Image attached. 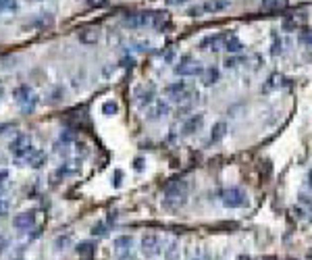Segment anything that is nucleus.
<instances>
[{"label":"nucleus","instance_id":"f03ea898","mask_svg":"<svg viewBox=\"0 0 312 260\" xmlns=\"http://www.w3.org/2000/svg\"><path fill=\"white\" fill-rule=\"evenodd\" d=\"M221 202H223V206H227V208H241V206H246L248 196L241 192L239 187H227V189H223V194H221Z\"/></svg>","mask_w":312,"mask_h":260},{"label":"nucleus","instance_id":"6ab92c4d","mask_svg":"<svg viewBox=\"0 0 312 260\" xmlns=\"http://www.w3.org/2000/svg\"><path fill=\"white\" fill-rule=\"evenodd\" d=\"M260 6L265 11H279V8L287 6V0H260Z\"/></svg>","mask_w":312,"mask_h":260},{"label":"nucleus","instance_id":"7c9ffc66","mask_svg":"<svg viewBox=\"0 0 312 260\" xmlns=\"http://www.w3.org/2000/svg\"><path fill=\"white\" fill-rule=\"evenodd\" d=\"M6 211H8V204L4 202V200H0V217L6 215Z\"/></svg>","mask_w":312,"mask_h":260},{"label":"nucleus","instance_id":"0eeeda50","mask_svg":"<svg viewBox=\"0 0 312 260\" xmlns=\"http://www.w3.org/2000/svg\"><path fill=\"white\" fill-rule=\"evenodd\" d=\"M227 34H215V36H208L200 42V48L202 50H213V52H219V50H225L227 44Z\"/></svg>","mask_w":312,"mask_h":260},{"label":"nucleus","instance_id":"4468645a","mask_svg":"<svg viewBox=\"0 0 312 260\" xmlns=\"http://www.w3.org/2000/svg\"><path fill=\"white\" fill-rule=\"evenodd\" d=\"M219 77H221L219 69L217 67H208V69H204V73H202V82H204V86H213V84L219 82Z\"/></svg>","mask_w":312,"mask_h":260},{"label":"nucleus","instance_id":"9b49d317","mask_svg":"<svg viewBox=\"0 0 312 260\" xmlns=\"http://www.w3.org/2000/svg\"><path fill=\"white\" fill-rule=\"evenodd\" d=\"M25 163H27L29 167H34V169H40V167L46 163V154L42 152V150H36V148H34L32 152L25 156Z\"/></svg>","mask_w":312,"mask_h":260},{"label":"nucleus","instance_id":"b1692460","mask_svg":"<svg viewBox=\"0 0 312 260\" xmlns=\"http://www.w3.org/2000/svg\"><path fill=\"white\" fill-rule=\"evenodd\" d=\"M268 86L270 87H277V86H281V84H283V75H270V79H268Z\"/></svg>","mask_w":312,"mask_h":260},{"label":"nucleus","instance_id":"20e7f679","mask_svg":"<svg viewBox=\"0 0 312 260\" xmlns=\"http://www.w3.org/2000/svg\"><path fill=\"white\" fill-rule=\"evenodd\" d=\"M175 73L181 77H192V75H202L204 73V67L200 65L196 58L192 56H183L175 67Z\"/></svg>","mask_w":312,"mask_h":260},{"label":"nucleus","instance_id":"39448f33","mask_svg":"<svg viewBox=\"0 0 312 260\" xmlns=\"http://www.w3.org/2000/svg\"><path fill=\"white\" fill-rule=\"evenodd\" d=\"M8 150H11V154L17 156V158H23L25 161V156L34 150V144H32V137L29 135H17L11 146H8Z\"/></svg>","mask_w":312,"mask_h":260},{"label":"nucleus","instance_id":"bb28decb","mask_svg":"<svg viewBox=\"0 0 312 260\" xmlns=\"http://www.w3.org/2000/svg\"><path fill=\"white\" fill-rule=\"evenodd\" d=\"M300 42L312 48V34H302V36H300Z\"/></svg>","mask_w":312,"mask_h":260},{"label":"nucleus","instance_id":"2f4dec72","mask_svg":"<svg viewBox=\"0 0 312 260\" xmlns=\"http://www.w3.org/2000/svg\"><path fill=\"white\" fill-rule=\"evenodd\" d=\"M119 183H121V171L115 173V185H119Z\"/></svg>","mask_w":312,"mask_h":260},{"label":"nucleus","instance_id":"7ed1b4c3","mask_svg":"<svg viewBox=\"0 0 312 260\" xmlns=\"http://www.w3.org/2000/svg\"><path fill=\"white\" fill-rule=\"evenodd\" d=\"M167 96L177 100V102H183V100H189V98H194V96L198 98V92H196L194 87H189L185 82H175V84L167 86Z\"/></svg>","mask_w":312,"mask_h":260},{"label":"nucleus","instance_id":"ddd939ff","mask_svg":"<svg viewBox=\"0 0 312 260\" xmlns=\"http://www.w3.org/2000/svg\"><path fill=\"white\" fill-rule=\"evenodd\" d=\"M229 6V0H206L202 4V11L206 13H219V11H225Z\"/></svg>","mask_w":312,"mask_h":260},{"label":"nucleus","instance_id":"cd10ccee","mask_svg":"<svg viewBox=\"0 0 312 260\" xmlns=\"http://www.w3.org/2000/svg\"><path fill=\"white\" fill-rule=\"evenodd\" d=\"M108 0H88V4L89 6H102V4H106Z\"/></svg>","mask_w":312,"mask_h":260},{"label":"nucleus","instance_id":"a211bd4d","mask_svg":"<svg viewBox=\"0 0 312 260\" xmlns=\"http://www.w3.org/2000/svg\"><path fill=\"white\" fill-rule=\"evenodd\" d=\"M167 113H169V104H165V102H156L152 108H150L148 117H150V119H160V117H165Z\"/></svg>","mask_w":312,"mask_h":260},{"label":"nucleus","instance_id":"c85d7f7f","mask_svg":"<svg viewBox=\"0 0 312 260\" xmlns=\"http://www.w3.org/2000/svg\"><path fill=\"white\" fill-rule=\"evenodd\" d=\"M270 52H273V54H281V40H279V42L275 40V44H273V50H270Z\"/></svg>","mask_w":312,"mask_h":260},{"label":"nucleus","instance_id":"9d476101","mask_svg":"<svg viewBox=\"0 0 312 260\" xmlns=\"http://www.w3.org/2000/svg\"><path fill=\"white\" fill-rule=\"evenodd\" d=\"M79 40H82L84 44H96L98 40H100L98 27H84V29H79Z\"/></svg>","mask_w":312,"mask_h":260},{"label":"nucleus","instance_id":"6e6552de","mask_svg":"<svg viewBox=\"0 0 312 260\" xmlns=\"http://www.w3.org/2000/svg\"><path fill=\"white\" fill-rule=\"evenodd\" d=\"M202 123H204V115H202V113L192 115V117H189L187 121L183 123V133H185V135H192L194 131H198V129L202 127Z\"/></svg>","mask_w":312,"mask_h":260},{"label":"nucleus","instance_id":"aec40b11","mask_svg":"<svg viewBox=\"0 0 312 260\" xmlns=\"http://www.w3.org/2000/svg\"><path fill=\"white\" fill-rule=\"evenodd\" d=\"M165 260H179V246H177V242H171L169 248H165Z\"/></svg>","mask_w":312,"mask_h":260},{"label":"nucleus","instance_id":"473e14b6","mask_svg":"<svg viewBox=\"0 0 312 260\" xmlns=\"http://www.w3.org/2000/svg\"><path fill=\"white\" fill-rule=\"evenodd\" d=\"M2 94H4V86L0 84V98H2Z\"/></svg>","mask_w":312,"mask_h":260},{"label":"nucleus","instance_id":"5701e85b","mask_svg":"<svg viewBox=\"0 0 312 260\" xmlns=\"http://www.w3.org/2000/svg\"><path fill=\"white\" fill-rule=\"evenodd\" d=\"M94 250V244H89V242H82L77 246V254H89Z\"/></svg>","mask_w":312,"mask_h":260},{"label":"nucleus","instance_id":"f3484780","mask_svg":"<svg viewBox=\"0 0 312 260\" xmlns=\"http://www.w3.org/2000/svg\"><path fill=\"white\" fill-rule=\"evenodd\" d=\"M225 133H227V123H223V121L217 123L213 127V131H210V142H219V139H223Z\"/></svg>","mask_w":312,"mask_h":260},{"label":"nucleus","instance_id":"4be33fe9","mask_svg":"<svg viewBox=\"0 0 312 260\" xmlns=\"http://www.w3.org/2000/svg\"><path fill=\"white\" fill-rule=\"evenodd\" d=\"M17 8V0H0V13H13Z\"/></svg>","mask_w":312,"mask_h":260},{"label":"nucleus","instance_id":"f257e3e1","mask_svg":"<svg viewBox=\"0 0 312 260\" xmlns=\"http://www.w3.org/2000/svg\"><path fill=\"white\" fill-rule=\"evenodd\" d=\"M125 25L129 27H165L167 25V13H154V11H144V13H132L127 15Z\"/></svg>","mask_w":312,"mask_h":260},{"label":"nucleus","instance_id":"423d86ee","mask_svg":"<svg viewBox=\"0 0 312 260\" xmlns=\"http://www.w3.org/2000/svg\"><path fill=\"white\" fill-rule=\"evenodd\" d=\"M163 252V246H160V237L154 233H148L142 237V254L146 258H154Z\"/></svg>","mask_w":312,"mask_h":260},{"label":"nucleus","instance_id":"c9c22d12","mask_svg":"<svg viewBox=\"0 0 312 260\" xmlns=\"http://www.w3.org/2000/svg\"><path fill=\"white\" fill-rule=\"evenodd\" d=\"M308 256H310V258H312V252H310V254H308Z\"/></svg>","mask_w":312,"mask_h":260},{"label":"nucleus","instance_id":"f8f14e48","mask_svg":"<svg viewBox=\"0 0 312 260\" xmlns=\"http://www.w3.org/2000/svg\"><path fill=\"white\" fill-rule=\"evenodd\" d=\"M13 225L17 229H29V227L34 225V213H19L13 218Z\"/></svg>","mask_w":312,"mask_h":260},{"label":"nucleus","instance_id":"412c9836","mask_svg":"<svg viewBox=\"0 0 312 260\" xmlns=\"http://www.w3.org/2000/svg\"><path fill=\"white\" fill-rule=\"evenodd\" d=\"M102 113H104L106 117L117 115V113H119V104L115 102V100H106V102L102 104Z\"/></svg>","mask_w":312,"mask_h":260},{"label":"nucleus","instance_id":"c756f323","mask_svg":"<svg viewBox=\"0 0 312 260\" xmlns=\"http://www.w3.org/2000/svg\"><path fill=\"white\" fill-rule=\"evenodd\" d=\"M187 0H167V4L169 6H179V4H185Z\"/></svg>","mask_w":312,"mask_h":260},{"label":"nucleus","instance_id":"a878e982","mask_svg":"<svg viewBox=\"0 0 312 260\" xmlns=\"http://www.w3.org/2000/svg\"><path fill=\"white\" fill-rule=\"evenodd\" d=\"M239 65V58H235V56H229L227 61H225V67L227 69H233V67H237Z\"/></svg>","mask_w":312,"mask_h":260},{"label":"nucleus","instance_id":"1a4fd4ad","mask_svg":"<svg viewBox=\"0 0 312 260\" xmlns=\"http://www.w3.org/2000/svg\"><path fill=\"white\" fill-rule=\"evenodd\" d=\"M13 98L23 106L25 102H29V100L34 98V92H32V87H29V86H17L13 89Z\"/></svg>","mask_w":312,"mask_h":260},{"label":"nucleus","instance_id":"e433bc0d","mask_svg":"<svg viewBox=\"0 0 312 260\" xmlns=\"http://www.w3.org/2000/svg\"><path fill=\"white\" fill-rule=\"evenodd\" d=\"M34 2H38V0H34Z\"/></svg>","mask_w":312,"mask_h":260},{"label":"nucleus","instance_id":"f704fd0d","mask_svg":"<svg viewBox=\"0 0 312 260\" xmlns=\"http://www.w3.org/2000/svg\"><path fill=\"white\" fill-rule=\"evenodd\" d=\"M194 260H202V258H194Z\"/></svg>","mask_w":312,"mask_h":260},{"label":"nucleus","instance_id":"dca6fc26","mask_svg":"<svg viewBox=\"0 0 312 260\" xmlns=\"http://www.w3.org/2000/svg\"><path fill=\"white\" fill-rule=\"evenodd\" d=\"M225 50H227V52H231V54H239L241 50H244V44H241L235 36H229L227 38V44H225Z\"/></svg>","mask_w":312,"mask_h":260},{"label":"nucleus","instance_id":"2eb2a0df","mask_svg":"<svg viewBox=\"0 0 312 260\" xmlns=\"http://www.w3.org/2000/svg\"><path fill=\"white\" fill-rule=\"evenodd\" d=\"M132 244H134V237L132 235H119V237H115V248L119 250V252H127V250L132 248Z\"/></svg>","mask_w":312,"mask_h":260},{"label":"nucleus","instance_id":"72a5a7b5","mask_svg":"<svg viewBox=\"0 0 312 260\" xmlns=\"http://www.w3.org/2000/svg\"><path fill=\"white\" fill-rule=\"evenodd\" d=\"M308 183H310V185H312V171H310V173H308Z\"/></svg>","mask_w":312,"mask_h":260},{"label":"nucleus","instance_id":"393cba45","mask_svg":"<svg viewBox=\"0 0 312 260\" xmlns=\"http://www.w3.org/2000/svg\"><path fill=\"white\" fill-rule=\"evenodd\" d=\"M92 233L94 235H106V225H102V223H98V225H94V229H92Z\"/></svg>","mask_w":312,"mask_h":260}]
</instances>
